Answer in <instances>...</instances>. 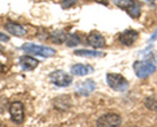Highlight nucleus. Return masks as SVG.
<instances>
[{
  "instance_id": "f257e3e1",
  "label": "nucleus",
  "mask_w": 157,
  "mask_h": 127,
  "mask_svg": "<svg viewBox=\"0 0 157 127\" xmlns=\"http://www.w3.org/2000/svg\"><path fill=\"white\" fill-rule=\"evenodd\" d=\"M25 53L33 55H38L43 58H52L55 54V50L52 47L43 45H38L34 43H25L21 47Z\"/></svg>"
},
{
  "instance_id": "f03ea898",
  "label": "nucleus",
  "mask_w": 157,
  "mask_h": 127,
  "mask_svg": "<svg viewBox=\"0 0 157 127\" xmlns=\"http://www.w3.org/2000/svg\"><path fill=\"white\" fill-rule=\"evenodd\" d=\"M107 83L112 90L124 92L129 87V82L125 77L119 73H107Z\"/></svg>"
},
{
  "instance_id": "7ed1b4c3",
  "label": "nucleus",
  "mask_w": 157,
  "mask_h": 127,
  "mask_svg": "<svg viewBox=\"0 0 157 127\" xmlns=\"http://www.w3.org/2000/svg\"><path fill=\"white\" fill-rule=\"evenodd\" d=\"M136 77L141 79L147 77L156 71V66L146 61H136L133 65Z\"/></svg>"
},
{
  "instance_id": "20e7f679",
  "label": "nucleus",
  "mask_w": 157,
  "mask_h": 127,
  "mask_svg": "<svg viewBox=\"0 0 157 127\" xmlns=\"http://www.w3.org/2000/svg\"><path fill=\"white\" fill-rule=\"evenodd\" d=\"M49 80L52 84L60 87H68L73 80L72 77L62 70H57L52 72L49 74Z\"/></svg>"
},
{
  "instance_id": "39448f33",
  "label": "nucleus",
  "mask_w": 157,
  "mask_h": 127,
  "mask_svg": "<svg viewBox=\"0 0 157 127\" xmlns=\"http://www.w3.org/2000/svg\"><path fill=\"white\" fill-rule=\"evenodd\" d=\"M122 119L116 113H107L97 120V125L101 127H116L121 125Z\"/></svg>"
},
{
  "instance_id": "423d86ee",
  "label": "nucleus",
  "mask_w": 157,
  "mask_h": 127,
  "mask_svg": "<svg viewBox=\"0 0 157 127\" xmlns=\"http://www.w3.org/2000/svg\"><path fill=\"white\" fill-rule=\"evenodd\" d=\"M9 113L11 115V119L15 123L21 124L24 121V106L22 103L19 101L12 103L9 107Z\"/></svg>"
},
{
  "instance_id": "0eeeda50",
  "label": "nucleus",
  "mask_w": 157,
  "mask_h": 127,
  "mask_svg": "<svg viewBox=\"0 0 157 127\" xmlns=\"http://www.w3.org/2000/svg\"><path fill=\"white\" fill-rule=\"evenodd\" d=\"M97 84L93 80L87 79L83 82L78 83L75 86V93L80 96H87L96 89Z\"/></svg>"
},
{
  "instance_id": "6e6552de",
  "label": "nucleus",
  "mask_w": 157,
  "mask_h": 127,
  "mask_svg": "<svg viewBox=\"0 0 157 127\" xmlns=\"http://www.w3.org/2000/svg\"><path fill=\"white\" fill-rule=\"evenodd\" d=\"M139 35L134 30H125L120 35L119 41L126 46H130L137 40Z\"/></svg>"
},
{
  "instance_id": "1a4fd4ad",
  "label": "nucleus",
  "mask_w": 157,
  "mask_h": 127,
  "mask_svg": "<svg viewBox=\"0 0 157 127\" xmlns=\"http://www.w3.org/2000/svg\"><path fill=\"white\" fill-rule=\"evenodd\" d=\"M38 61L30 56H21L19 58V65L25 71H30L36 68L38 65Z\"/></svg>"
},
{
  "instance_id": "9d476101",
  "label": "nucleus",
  "mask_w": 157,
  "mask_h": 127,
  "mask_svg": "<svg viewBox=\"0 0 157 127\" xmlns=\"http://www.w3.org/2000/svg\"><path fill=\"white\" fill-rule=\"evenodd\" d=\"M87 43L94 48H101L105 45V39L99 32H93L87 37Z\"/></svg>"
},
{
  "instance_id": "9b49d317",
  "label": "nucleus",
  "mask_w": 157,
  "mask_h": 127,
  "mask_svg": "<svg viewBox=\"0 0 157 127\" xmlns=\"http://www.w3.org/2000/svg\"><path fill=\"white\" fill-rule=\"evenodd\" d=\"M5 29L11 35L17 37H21L26 35L27 32L25 29L20 24L13 22H9L5 25Z\"/></svg>"
},
{
  "instance_id": "f8f14e48",
  "label": "nucleus",
  "mask_w": 157,
  "mask_h": 127,
  "mask_svg": "<svg viewBox=\"0 0 157 127\" xmlns=\"http://www.w3.org/2000/svg\"><path fill=\"white\" fill-rule=\"evenodd\" d=\"M71 72L73 75L76 76H84L89 73H93L94 69L93 67L89 65H84L81 64H75L71 67Z\"/></svg>"
},
{
  "instance_id": "ddd939ff",
  "label": "nucleus",
  "mask_w": 157,
  "mask_h": 127,
  "mask_svg": "<svg viewBox=\"0 0 157 127\" xmlns=\"http://www.w3.org/2000/svg\"><path fill=\"white\" fill-rule=\"evenodd\" d=\"M74 54L75 55H77V56L84 57V58H98V57H102L104 55V54L101 51L84 50V49L75 50L74 51Z\"/></svg>"
},
{
  "instance_id": "4468645a",
  "label": "nucleus",
  "mask_w": 157,
  "mask_h": 127,
  "mask_svg": "<svg viewBox=\"0 0 157 127\" xmlns=\"http://www.w3.org/2000/svg\"><path fill=\"white\" fill-rule=\"evenodd\" d=\"M67 35L62 30L54 31L51 35V40L53 43L57 44H61L66 41Z\"/></svg>"
},
{
  "instance_id": "2eb2a0df",
  "label": "nucleus",
  "mask_w": 157,
  "mask_h": 127,
  "mask_svg": "<svg viewBox=\"0 0 157 127\" xmlns=\"http://www.w3.org/2000/svg\"><path fill=\"white\" fill-rule=\"evenodd\" d=\"M65 43L67 47H76L80 43L79 36L77 34H69V35H67Z\"/></svg>"
},
{
  "instance_id": "dca6fc26",
  "label": "nucleus",
  "mask_w": 157,
  "mask_h": 127,
  "mask_svg": "<svg viewBox=\"0 0 157 127\" xmlns=\"http://www.w3.org/2000/svg\"><path fill=\"white\" fill-rule=\"evenodd\" d=\"M113 3L121 9H130L134 6L133 0H113Z\"/></svg>"
},
{
  "instance_id": "f3484780",
  "label": "nucleus",
  "mask_w": 157,
  "mask_h": 127,
  "mask_svg": "<svg viewBox=\"0 0 157 127\" xmlns=\"http://www.w3.org/2000/svg\"><path fill=\"white\" fill-rule=\"evenodd\" d=\"M146 107L153 111H157V98L153 96H150L145 99L144 102Z\"/></svg>"
},
{
  "instance_id": "a211bd4d",
  "label": "nucleus",
  "mask_w": 157,
  "mask_h": 127,
  "mask_svg": "<svg viewBox=\"0 0 157 127\" xmlns=\"http://www.w3.org/2000/svg\"><path fill=\"white\" fill-rule=\"evenodd\" d=\"M129 9V15L132 17V18H137L140 15V11L138 7H136L135 6L130 7Z\"/></svg>"
},
{
  "instance_id": "6ab92c4d",
  "label": "nucleus",
  "mask_w": 157,
  "mask_h": 127,
  "mask_svg": "<svg viewBox=\"0 0 157 127\" xmlns=\"http://www.w3.org/2000/svg\"><path fill=\"white\" fill-rule=\"evenodd\" d=\"M78 0H64L62 2V8L64 9H68V8H71V6H73L75 3L77 2Z\"/></svg>"
},
{
  "instance_id": "aec40b11",
  "label": "nucleus",
  "mask_w": 157,
  "mask_h": 127,
  "mask_svg": "<svg viewBox=\"0 0 157 127\" xmlns=\"http://www.w3.org/2000/svg\"><path fill=\"white\" fill-rule=\"evenodd\" d=\"M10 38H9L8 35H6V34H3L2 32H0V41H2V42H7L9 41Z\"/></svg>"
},
{
  "instance_id": "412c9836",
  "label": "nucleus",
  "mask_w": 157,
  "mask_h": 127,
  "mask_svg": "<svg viewBox=\"0 0 157 127\" xmlns=\"http://www.w3.org/2000/svg\"><path fill=\"white\" fill-rule=\"evenodd\" d=\"M157 39V30L153 33V35H152L151 38H150V41H155Z\"/></svg>"
},
{
  "instance_id": "4be33fe9",
  "label": "nucleus",
  "mask_w": 157,
  "mask_h": 127,
  "mask_svg": "<svg viewBox=\"0 0 157 127\" xmlns=\"http://www.w3.org/2000/svg\"><path fill=\"white\" fill-rule=\"evenodd\" d=\"M5 69H6V66L0 62V73H2V72L4 71Z\"/></svg>"
},
{
  "instance_id": "5701e85b",
  "label": "nucleus",
  "mask_w": 157,
  "mask_h": 127,
  "mask_svg": "<svg viewBox=\"0 0 157 127\" xmlns=\"http://www.w3.org/2000/svg\"><path fill=\"white\" fill-rule=\"evenodd\" d=\"M147 1H150V2H151V1H154V0H147Z\"/></svg>"
}]
</instances>
